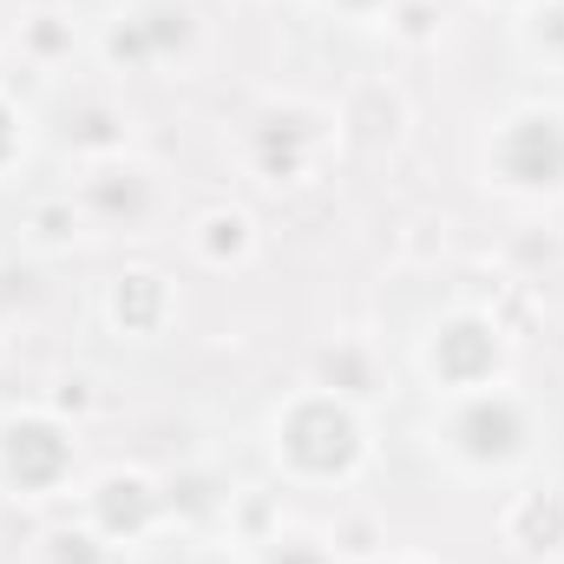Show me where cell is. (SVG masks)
Listing matches in <instances>:
<instances>
[{
  "label": "cell",
  "mask_w": 564,
  "mask_h": 564,
  "mask_svg": "<svg viewBox=\"0 0 564 564\" xmlns=\"http://www.w3.org/2000/svg\"><path fill=\"white\" fill-rule=\"evenodd\" d=\"M282 453H289L302 473L335 479V473L355 466L361 426H355L348 408H335V401H302V408H289V421H282Z\"/></svg>",
  "instance_id": "1"
},
{
  "label": "cell",
  "mask_w": 564,
  "mask_h": 564,
  "mask_svg": "<svg viewBox=\"0 0 564 564\" xmlns=\"http://www.w3.org/2000/svg\"><path fill=\"white\" fill-rule=\"evenodd\" d=\"M492 164L506 184L519 191H558L564 184V119L558 112H525L512 119L499 144H492Z\"/></svg>",
  "instance_id": "2"
},
{
  "label": "cell",
  "mask_w": 564,
  "mask_h": 564,
  "mask_svg": "<svg viewBox=\"0 0 564 564\" xmlns=\"http://www.w3.org/2000/svg\"><path fill=\"white\" fill-rule=\"evenodd\" d=\"M0 459H7V479H13L20 492H46V486L66 479L73 446H66V433L53 421H13L7 440H0Z\"/></svg>",
  "instance_id": "3"
},
{
  "label": "cell",
  "mask_w": 564,
  "mask_h": 564,
  "mask_svg": "<svg viewBox=\"0 0 564 564\" xmlns=\"http://www.w3.org/2000/svg\"><path fill=\"white\" fill-rule=\"evenodd\" d=\"M453 440H459V453H466V459L499 466V459H512V453H519L525 421H519V408H512L506 394H479V401L453 421Z\"/></svg>",
  "instance_id": "4"
},
{
  "label": "cell",
  "mask_w": 564,
  "mask_h": 564,
  "mask_svg": "<svg viewBox=\"0 0 564 564\" xmlns=\"http://www.w3.org/2000/svg\"><path fill=\"white\" fill-rule=\"evenodd\" d=\"M433 368H440V381H453V388H479V381L499 368L492 328H486V322H453V328L433 341Z\"/></svg>",
  "instance_id": "5"
},
{
  "label": "cell",
  "mask_w": 564,
  "mask_h": 564,
  "mask_svg": "<svg viewBox=\"0 0 564 564\" xmlns=\"http://www.w3.org/2000/svg\"><path fill=\"white\" fill-rule=\"evenodd\" d=\"M151 512H158V492H151L144 479H106V486H99V519H106V532H144Z\"/></svg>",
  "instance_id": "6"
},
{
  "label": "cell",
  "mask_w": 564,
  "mask_h": 564,
  "mask_svg": "<svg viewBox=\"0 0 564 564\" xmlns=\"http://www.w3.org/2000/svg\"><path fill=\"white\" fill-rule=\"evenodd\" d=\"M46 564H106V558H99V545H93V539L59 532V539H53V552H46Z\"/></svg>",
  "instance_id": "7"
},
{
  "label": "cell",
  "mask_w": 564,
  "mask_h": 564,
  "mask_svg": "<svg viewBox=\"0 0 564 564\" xmlns=\"http://www.w3.org/2000/svg\"><path fill=\"white\" fill-rule=\"evenodd\" d=\"M270 564H328V558H322L315 545H282V552H276Z\"/></svg>",
  "instance_id": "8"
},
{
  "label": "cell",
  "mask_w": 564,
  "mask_h": 564,
  "mask_svg": "<svg viewBox=\"0 0 564 564\" xmlns=\"http://www.w3.org/2000/svg\"><path fill=\"white\" fill-rule=\"evenodd\" d=\"M7 158H13V112L0 106V164H7Z\"/></svg>",
  "instance_id": "9"
},
{
  "label": "cell",
  "mask_w": 564,
  "mask_h": 564,
  "mask_svg": "<svg viewBox=\"0 0 564 564\" xmlns=\"http://www.w3.org/2000/svg\"><path fill=\"white\" fill-rule=\"evenodd\" d=\"M341 7H381V0H341Z\"/></svg>",
  "instance_id": "10"
}]
</instances>
